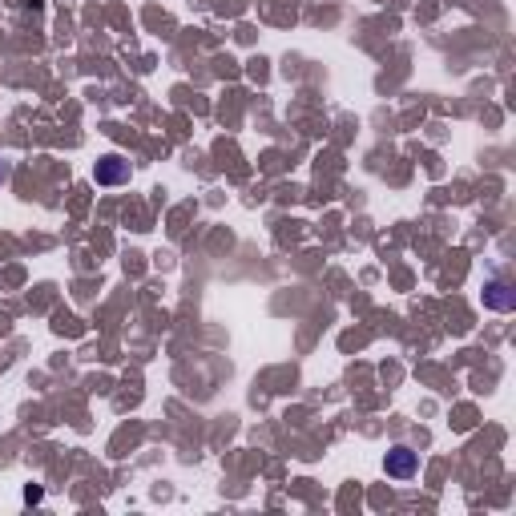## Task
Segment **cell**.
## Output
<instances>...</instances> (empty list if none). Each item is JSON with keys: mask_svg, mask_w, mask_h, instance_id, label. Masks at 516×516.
<instances>
[{"mask_svg": "<svg viewBox=\"0 0 516 516\" xmlns=\"http://www.w3.org/2000/svg\"><path fill=\"white\" fill-rule=\"evenodd\" d=\"M416 472V456L407 452V448H395V452H388V476H412Z\"/></svg>", "mask_w": 516, "mask_h": 516, "instance_id": "1", "label": "cell"}]
</instances>
